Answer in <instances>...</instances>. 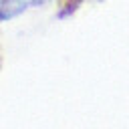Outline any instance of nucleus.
Masks as SVG:
<instances>
[{"label":"nucleus","mask_w":129,"mask_h":129,"mask_svg":"<svg viewBox=\"0 0 129 129\" xmlns=\"http://www.w3.org/2000/svg\"><path fill=\"white\" fill-rule=\"evenodd\" d=\"M46 0H0V22H8L18 18L30 8L42 6Z\"/></svg>","instance_id":"1"},{"label":"nucleus","mask_w":129,"mask_h":129,"mask_svg":"<svg viewBox=\"0 0 129 129\" xmlns=\"http://www.w3.org/2000/svg\"><path fill=\"white\" fill-rule=\"evenodd\" d=\"M0 69H2V50H0Z\"/></svg>","instance_id":"2"}]
</instances>
